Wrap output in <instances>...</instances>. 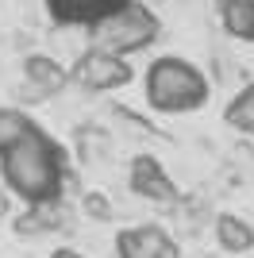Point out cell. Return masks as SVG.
I'll list each match as a JSON object with an SVG mask.
<instances>
[{
  "label": "cell",
  "instance_id": "1",
  "mask_svg": "<svg viewBox=\"0 0 254 258\" xmlns=\"http://www.w3.org/2000/svg\"><path fill=\"white\" fill-rule=\"evenodd\" d=\"M70 170V154L58 139L35 123L20 143L0 151V185L23 205L39 201H58L62 197V177Z\"/></svg>",
  "mask_w": 254,
  "mask_h": 258
},
{
  "label": "cell",
  "instance_id": "2",
  "mask_svg": "<svg viewBox=\"0 0 254 258\" xmlns=\"http://www.w3.org/2000/svg\"><path fill=\"white\" fill-rule=\"evenodd\" d=\"M143 93H147V104L162 116H185V112H197V108L208 104L212 97V81L201 66H193L189 58H177V54H162L154 58L143 77Z\"/></svg>",
  "mask_w": 254,
  "mask_h": 258
},
{
  "label": "cell",
  "instance_id": "3",
  "mask_svg": "<svg viewBox=\"0 0 254 258\" xmlns=\"http://www.w3.org/2000/svg\"><path fill=\"white\" fill-rule=\"evenodd\" d=\"M158 35H162L158 16H154L143 0H127L123 8H116L112 16H104V20H96L93 27H89V50L131 58V54L154 46Z\"/></svg>",
  "mask_w": 254,
  "mask_h": 258
},
{
  "label": "cell",
  "instance_id": "4",
  "mask_svg": "<svg viewBox=\"0 0 254 258\" xmlns=\"http://www.w3.org/2000/svg\"><path fill=\"white\" fill-rule=\"evenodd\" d=\"M123 181H127V193L139 197L143 205L166 208V212H173V208L181 205V189H177V181L166 173V166H162L154 154H131Z\"/></svg>",
  "mask_w": 254,
  "mask_h": 258
},
{
  "label": "cell",
  "instance_id": "5",
  "mask_svg": "<svg viewBox=\"0 0 254 258\" xmlns=\"http://www.w3.org/2000/svg\"><path fill=\"white\" fill-rule=\"evenodd\" d=\"M131 77H135L131 62H127V58H116V54H104V50H85L81 58L70 66V85L85 89V93H96V97L131 85Z\"/></svg>",
  "mask_w": 254,
  "mask_h": 258
},
{
  "label": "cell",
  "instance_id": "6",
  "mask_svg": "<svg viewBox=\"0 0 254 258\" xmlns=\"http://www.w3.org/2000/svg\"><path fill=\"white\" fill-rule=\"evenodd\" d=\"M66 89H70V70L58 58H50V54H27L23 58V74H20V85H16L20 100L42 104V100L66 93Z\"/></svg>",
  "mask_w": 254,
  "mask_h": 258
},
{
  "label": "cell",
  "instance_id": "7",
  "mask_svg": "<svg viewBox=\"0 0 254 258\" xmlns=\"http://www.w3.org/2000/svg\"><path fill=\"white\" fill-rule=\"evenodd\" d=\"M112 250H116V258H181L177 239L162 224H131L116 231Z\"/></svg>",
  "mask_w": 254,
  "mask_h": 258
},
{
  "label": "cell",
  "instance_id": "8",
  "mask_svg": "<svg viewBox=\"0 0 254 258\" xmlns=\"http://www.w3.org/2000/svg\"><path fill=\"white\" fill-rule=\"evenodd\" d=\"M16 235L23 239H42V235H58V231H74V208L66 197L58 201H39V205H23V212L12 220Z\"/></svg>",
  "mask_w": 254,
  "mask_h": 258
},
{
  "label": "cell",
  "instance_id": "9",
  "mask_svg": "<svg viewBox=\"0 0 254 258\" xmlns=\"http://www.w3.org/2000/svg\"><path fill=\"white\" fill-rule=\"evenodd\" d=\"M77 170H108L116 162V131L104 123H77L74 127Z\"/></svg>",
  "mask_w": 254,
  "mask_h": 258
},
{
  "label": "cell",
  "instance_id": "10",
  "mask_svg": "<svg viewBox=\"0 0 254 258\" xmlns=\"http://www.w3.org/2000/svg\"><path fill=\"white\" fill-rule=\"evenodd\" d=\"M127 0H46V12L54 16L58 27H93L96 20L112 16L116 8H123Z\"/></svg>",
  "mask_w": 254,
  "mask_h": 258
},
{
  "label": "cell",
  "instance_id": "11",
  "mask_svg": "<svg viewBox=\"0 0 254 258\" xmlns=\"http://www.w3.org/2000/svg\"><path fill=\"white\" fill-rule=\"evenodd\" d=\"M208 231H212V239H216V247H220L223 254H231V258H243V254L254 250V224L239 212H216Z\"/></svg>",
  "mask_w": 254,
  "mask_h": 258
},
{
  "label": "cell",
  "instance_id": "12",
  "mask_svg": "<svg viewBox=\"0 0 254 258\" xmlns=\"http://www.w3.org/2000/svg\"><path fill=\"white\" fill-rule=\"evenodd\" d=\"M220 23L231 39L254 43V0H220Z\"/></svg>",
  "mask_w": 254,
  "mask_h": 258
},
{
  "label": "cell",
  "instance_id": "13",
  "mask_svg": "<svg viewBox=\"0 0 254 258\" xmlns=\"http://www.w3.org/2000/svg\"><path fill=\"white\" fill-rule=\"evenodd\" d=\"M223 123H227L231 131H239V135H250V139H254V81L243 85L231 100H227V108H223Z\"/></svg>",
  "mask_w": 254,
  "mask_h": 258
},
{
  "label": "cell",
  "instance_id": "14",
  "mask_svg": "<svg viewBox=\"0 0 254 258\" xmlns=\"http://www.w3.org/2000/svg\"><path fill=\"white\" fill-rule=\"evenodd\" d=\"M77 212H81V220H89V224H116L119 220L116 201H112V193H104V189H81Z\"/></svg>",
  "mask_w": 254,
  "mask_h": 258
},
{
  "label": "cell",
  "instance_id": "15",
  "mask_svg": "<svg viewBox=\"0 0 254 258\" xmlns=\"http://www.w3.org/2000/svg\"><path fill=\"white\" fill-rule=\"evenodd\" d=\"M31 127H35V119L23 108H0V151H8L12 143H20Z\"/></svg>",
  "mask_w": 254,
  "mask_h": 258
},
{
  "label": "cell",
  "instance_id": "16",
  "mask_svg": "<svg viewBox=\"0 0 254 258\" xmlns=\"http://www.w3.org/2000/svg\"><path fill=\"white\" fill-rule=\"evenodd\" d=\"M112 123H116L119 131H127L131 139H139V143L154 139V123H150V119H143L139 112H127L123 104H112Z\"/></svg>",
  "mask_w": 254,
  "mask_h": 258
},
{
  "label": "cell",
  "instance_id": "17",
  "mask_svg": "<svg viewBox=\"0 0 254 258\" xmlns=\"http://www.w3.org/2000/svg\"><path fill=\"white\" fill-rule=\"evenodd\" d=\"M50 258H89V254H85V250H77V247H54Z\"/></svg>",
  "mask_w": 254,
  "mask_h": 258
},
{
  "label": "cell",
  "instance_id": "18",
  "mask_svg": "<svg viewBox=\"0 0 254 258\" xmlns=\"http://www.w3.org/2000/svg\"><path fill=\"white\" fill-rule=\"evenodd\" d=\"M8 208H12V193L0 185V216H8Z\"/></svg>",
  "mask_w": 254,
  "mask_h": 258
}]
</instances>
